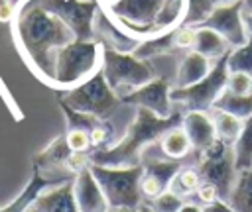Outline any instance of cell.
Returning a JSON list of instances; mask_svg holds the SVG:
<instances>
[{
	"label": "cell",
	"mask_w": 252,
	"mask_h": 212,
	"mask_svg": "<svg viewBox=\"0 0 252 212\" xmlns=\"http://www.w3.org/2000/svg\"><path fill=\"white\" fill-rule=\"evenodd\" d=\"M14 35L30 65L47 84L51 82L55 53L77 39L67 22L37 0H22L16 8Z\"/></svg>",
	"instance_id": "6da1fadb"
},
{
	"label": "cell",
	"mask_w": 252,
	"mask_h": 212,
	"mask_svg": "<svg viewBox=\"0 0 252 212\" xmlns=\"http://www.w3.org/2000/svg\"><path fill=\"white\" fill-rule=\"evenodd\" d=\"M120 102H122L120 96L110 88L102 71H96L93 77H89L81 84L69 88L63 96V104H67L69 108L77 112L93 114L102 120H106Z\"/></svg>",
	"instance_id": "8992f818"
},
{
	"label": "cell",
	"mask_w": 252,
	"mask_h": 212,
	"mask_svg": "<svg viewBox=\"0 0 252 212\" xmlns=\"http://www.w3.org/2000/svg\"><path fill=\"white\" fill-rule=\"evenodd\" d=\"M242 2H244V6L250 8V12H252V0H242Z\"/></svg>",
	"instance_id": "74e56055"
},
{
	"label": "cell",
	"mask_w": 252,
	"mask_h": 212,
	"mask_svg": "<svg viewBox=\"0 0 252 212\" xmlns=\"http://www.w3.org/2000/svg\"><path fill=\"white\" fill-rule=\"evenodd\" d=\"M158 141H159V151H161V155L167 157V159H177V161H181L183 157H187V155L193 151L191 141H189L185 130L181 128V124L169 128Z\"/></svg>",
	"instance_id": "d6986e66"
},
{
	"label": "cell",
	"mask_w": 252,
	"mask_h": 212,
	"mask_svg": "<svg viewBox=\"0 0 252 212\" xmlns=\"http://www.w3.org/2000/svg\"><path fill=\"white\" fill-rule=\"evenodd\" d=\"M4 4H10V0H0V6H4Z\"/></svg>",
	"instance_id": "f35d334b"
},
{
	"label": "cell",
	"mask_w": 252,
	"mask_h": 212,
	"mask_svg": "<svg viewBox=\"0 0 252 212\" xmlns=\"http://www.w3.org/2000/svg\"><path fill=\"white\" fill-rule=\"evenodd\" d=\"M195 196H197V200L203 202V204H209V202H215L217 198H222L220 192H219V188H217L215 185H211V183H205V181L199 185Z\"/></svg>",
	"instance_id": "4dcf8cb0"
},
{
	"label": "cell",
	"mask_w": 252,
	"mask_h": 212,
	"mask_svg": "<svg viewBox=\"0 0 252 212\" xmlns=\"http://www.w3.org/2000/svg\"><path fill=\"white\" fill-rule=\"evenodd\" d=\"M181 128L185 130L193 151L199 155L203 153L215 139H217V130L211 112L205 110H187L181 118Z\"/></svg>",
	"instance_id": "5bb4252c"
},
{
	"label": "cell",
	"mask_w": 252,
	"mask_h": 212,
	"mask_svg": "<svg viewBox=\"0 0 252 212\" xmlns=\"http://www.w3.org/2000/svg\"><path fill=\"white\" fill-rule=\"evenodd\" d=\"M226 67H228V71H242V73L252 75V33L244 45L232 47L228 51Z\"/></svg>",
	"instance_id": "d4e9b609"
},
{
	"label": "cell",
	"mask_w": 252,
	"mask_h": 212,
	"mask_svg": "<svg viewBox=\"0 0 252 212\" xmlns=\"http://www.w3.org/2000/svg\"><path fill=\"white\" fill-rule=\"evenodd\" d=\"M226 200L234 212H252V167L238 171Z\"/></svg>",
	"instance_id": "ffe728a7"
},
{
	"label": "cell",
	"mask_w": 252,
	"mask_h": 212,
	"mask_svg": "<svg viewBox=\"0 0 252 212\" xmlns=\"http://www.w3.org/2000/svg\"><path fill=\"white\" fill-rule=\"evenodd\" d=\"M26 212H33V210H32V208H28V210H26Z\"/></svg>",
	"instance_id": "ab89813d"
},
{
	"label": "cell",
	"mask_w": 252,
	"mask_h": 212,
	"mask_svg": "<svg viewBox=\"0 0 252 212\" xmlns=\"http://www.w3.org/2000/svg\"><path fill=\"white\" fill-rule=\"evenodd\" d=\"M171 86L165 79H152L150 82L134 88L130 94L122 98L124 104L136 106V108H148L159 118L171 116Z\"/></svg>",
	"instance_id": "30bf717a"
},
{
	"label": "cell",
	"mask_w": 252,
	"mask_h": 212,
	"mask_svg": "<svg viewBox=\"0 0 252 212\" xmlns=\"http://www.w3.org/2000/svg\"><path fill=\"white\" fill-rule=\"evenodd\" d=\"M100 71L110 84V88L120 96V100L130 94L134 88L150 82L154 79V69L152 65L134 55V53H124L116 49H102V65Z\"/></svg>",
	"instance_id": "277c9868"
},
{
	"label": "cell",
	"mask_w": 252,
	"mask_h": 212,
	"mask_svg": "<svg viewBox=\"0 0 252 212\" xmlns=\"http://www.w3.org/2000/svg\"><path fill=\"white\" fill-rule=\"evenodd\" d=\"M246 24H248V27L252 29V12H250V14L246 16Z\"/></svg>",
	"instance_id": "8d00e7d4"
},
{
	"label": "cell",
	"mask_w": 252,
	"mask_h": 212,
	"mask_svg": "<svg viewBox=\"0 0 252 212\" xmlns=\"http://www.w3.org/2000/svg\"><path fill=\"white\" fill-rule=\"evenodd\" d=\"M71 149H69V145H67V141H65V135L63 137H57L55 141H51L41 153H37L35 157H33V165L41 171V173H45V175H49V177H63V179H69V177H75V175H71L69 171H67V161H69V157H71Z\"/></svg>",
	"instance_id": "9a60e30c"
},
{
	"label": "cell",
	"mask_w": 252,
	"mask_h": 212,
	"mask_svg": "<svg viewBox=\"0 0 252 212\" xmlns=\"http://www.w3.org/2000/svg\"><path fill=\"white\" fill-rule=\"evenodd\" d=\"M197 171L205 183H211L219 188L220 196L226 200L234 181H236V165L232 145L215 139L203 153L197 155Z\"/></svg>",
	"instance_id": "ba28073f"
},
{
	"label": "cell",
	"mask_w": 252,
	"mask_h": 212,
	"mask_svg": "<svg viewBox=\"0 0 252 212\" xmlns=\"http://www.w3.org/2000/svg\"><path fill=\"white\" fill-rule=\"evenodd\" d=\"M232 153H234L236 171H244L252 167V116L244 120L240 135L232 143Z\"/></svg>",
	"instance_id": "7402d4cb"
},
{
	"label": "cell",
	"mask_w": 252,
	"mask_h": 212,
	"mask_svg": "<svg viewBox=\"0 0 252 212\" xmlns=\"http://www.w3.org/2000/svg\"><path fill=\"white\" fill-rule=\"evenodd\" d=\"M89 137H91L93 151L106 149V147H112L114 145V130H112V126H110L108 120H98L89 130Z\"/></svg>",
	"instance_id": "484cf974"
},
{
	"label": "cell",
	"mask_w": 252,
	"mask_h": 212,
	"mask_svg": "<svg viewBox=\"0 0 252 212\" xmlns=\"http://www.w3.org/2000/svg\"><path fill=\"white\" fill-rule=\"evenodd\" d=\"M14 16H16V8L12 6V2L0 6V22H10L14 20Z\"/></svg>",
	"instance_id": "d6a6232c"
},
{
	"label": "cell",
	"mask_w": 252,
	"mask_h": 212,
	"mask_svg": "<svg viewBox=\"0 0 252 212\" xmlns=\"http://www.w3.org/2000/svg\"><path fill=\"white\" fill-rule=\"evenodd\" d=\"M213 65H215V61H211L209 57L191 49L189 53H185V57L181 59V63L177 67L173 88H185V86H191V84L199 82L201 79H205L209 75Z\"/></svg>",
	"instance_id": "e0dca14e"
},
{
	"label": "cell",
	"mask_w": 252,
	"mask_h": 212,
	"mask_svg": "<svg viewBox=\"0 0 252 212\" xmlns=\"http://www.w3.org/2000/svg\"><path fill=\"white\" fill-rule=\"evenodd\" d=\"M242 0H222L219 2L211 16L201 24L215 31H219L232 47H240L248 41V24L242 18Z\"/></svg>",
	"instance_id": "9c48e42d"
},
{
	"label": "cell",
	"mask_w": 252,
	"mask_h": 212,
	"mask_svg": "<svg viewBox=\"0 0 252 212\" xmlns=\"http://www.w3.org/2000/svg\"><path fill=\"white\" fill-rule=\"evenodd\" d=\"M201 183H203V179H201L197 167H181V169L173 175V179H171L167 190L175 192L177 196H181V198L185 200V198H189L191 194L197 192V188H199Z\"/></svg>",
	"instance_id": "603a6c76"
},
{
	"label": "cell",
	"mask_w": 252,
	"mask_h": 212,
	"mask_svg": "<svg viewBox=\"0 0 252 212\" xmlns=\"http://www.w3.org/2000/svg\"><path fill=\"white\" fill-rule=\"evenodd\" d=\"M142 167H144V173L140 177V192H142V198L146 200H152L156 196H159L163 190H167L173 175L183 167L181 161L177 159H146L142 161Z\"/></svg>",
	"instance_id": "8fae6325"
},
{
	"label": "cell",
	"mask_w": 252,
	"mask_h": 212,
	"mask_svg": "<svg viewBox=\"0 0 252 212\" xmlns=\"http://www.w3.org/2000/svg\"><path fill=\"white\" fill-rule=\"evenodd\" d=\"M138 212H154V210H152V208H150V204H148V202H146V204H144V202H142V204H140V206H138Z\"/></svg>",
	"instance_id": "d590c367"
},
{
	"label": "cell",
	"mask_w": 252,
	"mask_h": 212,
	"mask_svg": "<svg viewBox=\"0 0 252 212\" xmlns=\"http://www.w3.org/2000/svg\"><path fill=\"white\" fill-rule=\"evenodd\" d=\"M226 57H220L215 61V65L211 67L209 75L205 79H201L199 82L185 86V88H171L169 96L171 102L183 104L187 110H205L209 112L215 104V100L219 98V94L224 90L226 86V77H228V67H226Z\"/></svg>",
	"instance_id": "52a82bcc"
},
{
	"label": "cell",
	"mask_w": 252,
	"mask_h": 212,
	"mask_svg": "<svg viewBox=\"0 0 252 212\" xmlns=\"http://www.w3.org/2000/svg\"><path fill=\"white\" fill-rule=\"evenodd\" d=\"M195 35H197V29L193 26H177L173 29V45L175 49H193L195 45Z\"/></svg>",
	"instance_id": "f546056e"
},
{
	"label": "cell",
	"mask_w": 252,
	"mask_h": 212,
	"mask_svg": "<svg viewBox=\"0 0 252 212\" xmlns=\"http://www.w3.org/2000/svg\"><path fill=\"white\" fill-rule=\"evenodd\" d=\"M183 202L185 200L181 196H177L175 192H171V190H163L159 196L148 200V204L154 212H177L183 206Z\"/></svg>",
	"instance_id": "f1b7e54d"
},
{
	"label": "cell",
	"mask_w": 252,
	"mask_h": 212,
	"mask_svg": "<svg viewBox=\"0 0 252 212\" xmlns=\"http://www.w3.org/2000/svg\"><path fill=\"white\" fill-rule=\"evenodd\" d=\"M195 29H197V35H195V45H193V49H195L197 53L209 57L211 61H217V59L224 57V55L232 49V45H230L219 31H215V29H211V27H207V26H197Z\"/></svg>",
	"instance_id": "ac0fdd59"
},
{
	"label": "cell",
	"mask_w": 252,
	"mask_h": 212,
	"mask_svg": "<svg viewBox=\"0 0 252 212\" xmlns=\"http://www.w3.org/2000/svg\"><path fill=\"white\" fill-rule=\"evenodd\" d=\"M177 212H203V206L195 204V202H183V206Z\"/></svg>",
	"instance_id": "836d02e7"
},
{
	"label": "cell",
	"mask_w": 252,
	"mask_h": 212,
	"mask_svg": "<svg viewBox=\"0 0 252 212\" xmlns=\"http://www.w3.org/2000/svg\"><path fill=\"white\" fill-rule=\"evenodd\" d=\"M181 112H173L167 118H159L148 108H136L134 120L130 122L124 137L112 147L91 151V163L106 167H134L140 165L142 153L148 145L158 141L169 128L181 124Z\"/></svg>",
	"instance_id": "7a4b0ae2"
},
{
	"label": "cell",
	"mask_w": 252,
	"mask_h": 212,
	"mask_svg": "<svg viewBox=\"0 0 252 212\" xmlns=\"http://www.w3.org/2000/svg\"><path fill=\"white\" fill-rule=\"evenodd\" d=\"M209 112H211L213 122H215L217 139H220L226 145H232L236 141V137L240 135V130H242L244 120L238 118V116H234V114H230V112H224L220 108H211Z\"/></svg>",
	"instance_id": "44dd1931"
},
{
	"label": "cell",
	"mask_w": 252,
	"mask_h": 212,
	"mask_svg": "<svg viewBox=\"0 0 252 212\" xmlns=\"http://www.w3.org/2000/svg\"><path fill=\"white\" fill-rule=\"evenodd\" d=\"M91 171L102 188L110 208L116 206H128L138 208L142 204V192H140V177L144 173L142 163L134 167H106L91 163Z\"/></svg>",
	"instance_id": "5b68a950"
},
{
	"label": "cell",
	"mask_w": 252,
	"mask_h": 212,
	"mask_svg": "<svg viewBox=\"0 0 252 212\" xmlns=\"http://www.w3.org/2000/svg\"><path fill=\"white\" fill-rule=\"evenodd\" d=\"M73 181L75 177L43 188L30 208L33 212H79L75 190H73Z\"/></svg>",
	"instance_id": "4fadbf2b"
},
{
	"label": "cell",
	"mask_w": 252,
	"mask_h": 212,
	"mask_svg": "<svg viewBox=\"0 0 252 212\" xmlns=\"http://www.w3.org/2000/svg\"><path fill=\"white\" fill-rule=\"evenodd\" d=\"M224 88L232 94L248 96V94H252V75L242 73V71H228Z\"/></svg>",
	"instance_id": "4316f807"
},
{
	"label": "cell",
	"mask_w": 252,
	"mask_h": 212,
	"mask_svg": "<svg viewBox=\"0 0 252 212\" xmlns=\"http://www.w3.org/2000/svg\"><path fill=\"white\" fill-rule=\"evenodd\" d=\"M203 212H234L232 206L228 204V200L224 198H217L215 202H209L203 206Z\"/></svg>",
	"instance_id": "1f68e13d"
},
{
	"label": "cell",
	"mask_w": 252,
	"mask_h": 212,
	"mask_svg": "<svg viewBox=\"0 0 252 212\" xmlns=\"http://www.w3.org/2000/svg\"><path fill=\"white\" fill-rule=\"evenodd\" d=\"M65 141H67L69 149L75 151V153H91V151H93L89 132L83 130V128H67V132H65Z\"/></svg>",
	"instance_id": "83f0119b"
},
{
	"label": "cell",
	"mask_w": 252,
	"mask_h": 212,
	"mask_svg": "<svg viewBox=\"0 0 252 212\" xmlns=\"http://www.w3.org/2000/svg\"><path fill=\"white\" fill-rule=\"evenodd\" d=\"M108 212H138V208H128V206H116V208H110Z\"/></svg>",
	"instance_id": "e575fe53"
},
{
	"label": "cell",
	"mask_w": 252,
	"mask_h": 212,
	"mask_svg": "<svg viewBox=\"0 0 252 212\" xmlns=\"http://www.w3.org/2000/svg\"><path fill=\"white\" fill-rule=\"evenodd\" d=\"M102 65V49L96 41L91 39H75L61 47L53 59L51 71V86H77Z\"/></svg>",
	"instance_id": "3957f363"
},
{
	"label": "cell",
	"mask_w": 252,
	"mask_h": 212,
	"mask_svg": "<svg viewBox=\"0 0 252 212\" xmlns=\"http://www.w3.org/2000/svg\"><path fill=\"white\" fill-rule=\"evenodd\" d=\"M213 108H220L224 112H230L242 120H246L248 116H252V94L248 96H238V94H232L228 92L226 88L219 94V98L215 100Z\"/></svg>",
	"instance_id": "cb8c5ba5"
},
{
	"label": "cell",
	"mask_w": 252,
	"mask_h": 212,
	"mask_svg": "<svg viewBox=\"0 0 252 212\" xmlns=\"http://www.w3.org/2000/svg\"><path fill=\"white\" fill-rule=\"evenodd\" d=\"M73 190H75V200H77L79 212H108L110 210V204H108L102 188L98 186V183L91 171V165L75 175Z\"/></svg>",
	"instance_id": "7c38bea8"
},
{
	"label": "cell",
	"mask_w": 252,
	"mask_h": 212,
	"mask_svg": "<svg viewBox=\"0 0 252 212\" xmlns=\"http://www.w3.org/2000/svg\"><path fill=\"white\" fill-rule=\"evenodd\" d=\"M69 179H73V177H69ZM63 181H67V179H63V177H49V175L41 173V171L33 165V173H32V179H30L28 186L16 196V200H12L10 204L2 206L0 212H26V210L32 206V202L39 196V192H41L43 188H47V186H51V185H57V183H63Z\"/></svg>",
	"instance_id": "2e32d148"
}]
</instances>
